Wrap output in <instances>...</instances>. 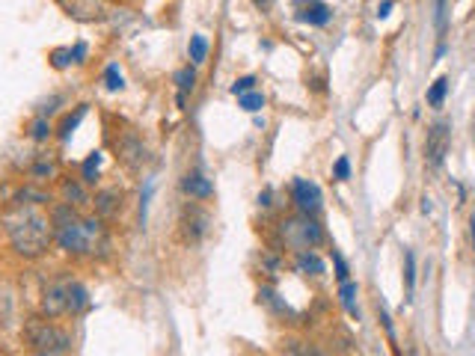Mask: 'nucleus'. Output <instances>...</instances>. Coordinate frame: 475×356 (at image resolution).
Returning a JSON list of instances; mask_svg holds the SVG:
<instances>
[{"mask_svg":"<svg viewBox=\"0 0 475 356\" xmlns=\"http://www.w3.org/2000/svg\"><path fill=\"white\" fill-rule=\"evenodd\" d=\"M83 116H86V104H80L75 113H68V116L63 119V125H60V140H63V142L71 140V134L78 131V125L83 122Z\"/></svg>","mask_w":475,"mask_h":356,"instance_id":"nucleus-17","label":"nucleus"},{"mask_svg":"<svg viewBox=\"0 0 475 356\" xmlns=\"http://www.w3.org/2000/svg\"><path fill=\"white\" fill-rule=\"evenodd\" d=\"M333 178H336V181H348V178H351V161L344 158V154H342V158L336 161V166H333Z\"/></svg>","mask_w":475,"mask_h":356,"instance_id":"nucleus-32","label":"nucleus"},{"mask_svg":"<svg viewBox=\"0 0 475 356\" xmlns=\"http://www.w3.org/2000/svg\"><path fill=\"white\" fill-rule=\"evenodd\" d=\"M253 90H255V78H253V75L238 78V80L232 83V95H243V92H253Z\"/></svg>","mask_w":475,"mask_h":356,"instance_id":"nucleus-33","label":"nucleus"},{"mask_svg":"<svg viewBox=\"0 0 475 356\" xmlns=\"http://www.w3.org/2000/svg\"><path fill=\"white\" fill-rule=\"evenodd\" d=\"M380 321H383V330H386V336H390V341H395V330H392V321H390V315L380 309Z\"/></svg>","mask_w":475,"mask_h":356,"instance_id":"nucleus-35","label":"nucleus"},{"mask_svg":"<svg viewBox=\"0 0 475 356\" xmlns=\"http://www.w3.org/2000/svg\"><path fill=\"white\" fill-rule=\"evenodd\" d=\"M122 199H125V190H119V188H104V190H98L95 199H92L95 214H98L102 220L113 217V214H119V211H122Z\"/></svg>","mask_w":475,"mask_h":356,"instance_id":"nucleus-11","label":"nucleus"},{"mask_svg":"<svg viewBox=\"0 0 475 356\" xmlns=\"http://www.w3.org/2000/svg\"><path fill=\"white\" fill-rule=\"evenodd\" d=\"M253 4H255V6H262V9H265V6L270 4V0H253Z\"/></svg>","mask_w":475,"mask_h":356,"instance_id":"nucleus-38","label":"nucleus"},{"mask_svg":"<svg viewBox=\"0 0 475 356\" xmlns=\"http://www.w3.org/2000/svg\"><path fill=\"white\" fill-rule=\"evenodd\" d=\"M42 312L48 318H60L68 312V279H56L48 282L45 291H42Z\"/></svg>","mask_w":475,"mask_h":356,"instance_id":"nucleus-6","label":"nucleus"},{"mask_svg":"<svg viewBox=\"0 0 475 356\" xmlns=\"http://www.w3.org/2000/svg\"><path fill=\"white\" fill-rule=\"evenodd\" d=\"M434 9H437V30H440V36L445 33V18H449V0H434Z\"/></svg>","mask_w":475,"mask_h":356,"instance_id":"nucleus-29","label":"nucleus"},{"mask_svg":"<svg viewBox=\"0 0 475 356\" xmlns=\"http://www.w3.org/2000/svg\"><path fill=\"white\" fill-rule=\"evenodd\" d=\"M176 87H179V92H181V95L193 92V87H196V71H193L191 66H184V68H179V71H176Z\"/></svg>","mask_w":475,"mask_h":356,"instance_id":"nucleus-22","label":"nucleus"},{"mask_svg":"<svg viewBox=\"0 0 475 356\" xmlns=\"http://www.w3.org/2000/svg\"><path fill=\"white\" fill-rule=\"evenodd\" d=\"M24 341L39 356H63L71 348V336L45 318H30L24 324Z\"/></svg>","mask_w":475,"mask_h":356,"instance_id":"nucleus-3","label":"nucleus"},{"mask_svg":"<svg viewBox=\"0 0 475 356\" xmlns=\"http://www.w3.org/2000/svg\"><path fill=\"white\" fill-rule=\"evenodd\" d=\"M71 63V48H56V51H51V66L56 68V71H63V68H68Z\"/></svg>","mask_w":475,"mask_h":356,"instance_id":"nucleus-27","label":"nucleus"},{"mask_svg":"<svg viewBox=\"0 0 475 356\" xmlns=\"http://www.w3.org/2000/svg\"><path fill=\"white\" fill-rule=\"evenodd\" d=\"M71 60H75V63H86V45H83V42H78V45L71 48Z\"/></svg>","mask_w":475,"mask_h":356,"instance_id":"nucleus-34","label":"nucleus"},{"mask_svg":"<svg viewBox=\"0 0 475 356\" xmlns=\"http://www.w3.org/2000/svg\"><path fill=\"white\" fill-rule=\"evenodd\" d=\"M187 54H191V60L193 63H205V56H208V39L205 36H191V45H187Z\"/></svg>","mask_w":475,"mask_h":356,"instance_id":"nucleus-21","label":"nucleus"},{"mask_svg":"<svg viewBox=\"0 0 475 356\" xmlns=\"http://www.w3.org/2000/svg\"><path fill=\"white\" fill-rule=\"evenodd\" d=\"M291 196H294V205L300 208L303 217H315V214L321 211V190H318V184H312L306 178H297L294 188H291Z\"/></svg>","mask_w":475,"mask_h":356,"instance_id":"nucleus-8","label":"nucleus"},{"mask_svg":"<svg viewBox=\"0 0 475 356\" xmlns=\"http://www.w3.org/2000/svg\"><path fill=\"white\" fill-rule=\"evenodd\" d=\"M16 202H18V205H45V202H51V196H48L45 190L24 188V190L16 193Z\"/></svg>","mask_w":475,"mask_h":356,"instance_id":"nucleus-18","label":"nucleus"},{"mask_svg":"<svg viewBox=\"0 0 475 356\" xmlns=\"http://www.w3.org/2000/svg\"><path fill=\"white\" fill-rule=\"evenodd\" d=\"M205 232H208V214L199 211L196 205H191L181 214V235H184V240H187V244H196Z\"/></svg>","mask_w":475,"mask_h":356,"instance_id":"nucleus-9","label":"nucleus"},{"mask_svg":"<svg viewBox=\"0 0 475 356\" xmlns=\"http://www.w3.org/2000/svg\"><path fill=\"white\" fill-rule=\"evenodd\" d=\"M152 188H155V184H152V181H146V188H143V196H140V226H146V214H149Z\"/></svg>","mask_w":475,"mask_h":356,"instance_id":"nucleus-31","label":"nucleus"},{"mask_svg":"<svg viewBox=\"0 0 475 356\" xmlns=\"http://www.w3.org/2000/svg\"><path fill=\"white\" fill-rule=\"evenodd\" d=\"M469 226H472V240H475V214H472V220H469Z\"/></svg>","mask_w":475,"mask_h":356,"instance_id":"nucleus-39","label":"nucleus"},{"mask_svg":"<svg viewBox=\"0 0 475 356\" xmlns=\"http://www.w3.org/2000/svg\"><path fill=\"white\" fill-rule=\"evenodd\" d=\"M4 232L9 238L12 250L24 259H36L48 250L51 238H54V223L45 217L36 205H16L9 214H4Z\"/></svg>","mask_w":475,"mask_h":356,"instance_id":"nucleus-2","label":"nucleus"},{"mask_svg":"<svg viewBox=\"0 0 475 356\" xmlns=\"http://www.w3.org/2000/svg\"><path fill=\"white\" fill-rule=\"evenodd\" d=\"M30 176L36 178V181H45V178H54L56 176V164L51 161V158H39L33 166H30Z\"/></svg>","mask_w":475,"mask_h":356,"instance_id":"nucleus-23","label":"nucleus"},{"mask_svg":"<svg viewBox=\"0 0 475 356\" xmlns=\"http://www.w3.org/2000/svg\"><path fill=\"white\" fill-rule=\"evenodd\" d=\"M339 297H342V306L348 309V315L356 318V282H342L339 285Z\"/></svg>","mask_w":475,"mask_h":356,"instance_id":"nucleus-19","label":"nucleus"},{"mask_svg":"<svg viewBox=\"0 0 475 356\" xmlns=\"http://www.w3.org/2000/svg\"><path fill=\"white\" fill-rule=\"evenodd\" d=\"M60 193H63V202H68V205H90L92 199H90V193H86V188H83V181H63V188H60Z\"/></svg>","mask_w":475,"mask_h":356,"instance_id":"nucleus-13","label":"nucleus"},{"mask_svg":"<svg viewBox=\"0 0 475 356\" xmlns=\"http://www.w3.org/2000/svg\"><path fill=\"white\" fill-rule=\"evenodd\" d=\"M445 92H449V78H437L434 83H431V90H428V104L431 107H443Z\"/></svg>","mask_w":475,"mask_h":356,"instance_id":"nucleus-20","label":"nucleus"},{"mask_svg":"<svg viewBox=\"0 0 475 356\" xmlns=\"http://www.w3.org/2000/svg\"><path fill=\"white\" fill-rule=\"evenodd\" d=\"M282 235H285V240H289L291 247H297V250H312V247H318L321 240H324V229H321V226L315 223L312 217L285 220V223H282Z\"/></svg>","mask_w":475,"mask_h":356,"instance_id":"nucleus-4","label":"nucleus"},{"mask_svg":"<svg viewBox=\"0 0 475 356\" xmlns=\"http://www.w3.org/2000/svg\"><path fill=\"white\" fill-rule=\"evenodd\" d=\"M238 104H241V110H247V113H258L265 107V95L262 92H243V95H238Z\"/></svg>","mask_w":475,"mask_h":356,"instance_id":"nucleus-24","label":"nucleus"},{"mask_svg":"<svg viewBox=\"0 0 475 356\" xmlns=\"http://www.w3.org/2000/svg\"><path fill=\"white\" fill-rule=\"evenodd\" d=\"M104 87H107L110 92H119V90L125 87V80H122V75H119V66H116V63H110V66L104 68Z\"/></svg>","mask_w":475,"mask_h":356,"instance_id":"nucleus-26","label":"nucleus"},{"mask_svg":"<svg viewBox=\"0 0 475 356\" xmlns=\"http://www.w3.org/2000/svg\"><path fill=\"white\" fill-rule=\"evenodd\" d=\"M54 223V240L60 244L63 252L71 255H95V250H107V232L102 217H86L80 220L75 205H56L51 214Z\"/></svg>","mask_w":475,"mask_h":356,"instance_id":"nucleus-1","label":"nucleus"},{"mask_svg":"<svg viewBox=\"0 0 475 356\" xmlns=\"http://www.w3.org/2000/svg\"><path fill=\"white\" fill-rule=\"evenodd\" d=\"M297 270H300V274H306V276H321L324 274V262L315 252L300 250L297 252Z\"/></svg>","mask_w":475,"mask_h":356,"instance_id":"nucleus-15","label":"nucleus"},{"mask_svg":"<svg viewBox=\"0 0 475 356\" xmlns=\"http://www.w3.org/2000/svg\"><path fill=\"white\" fill-rule=\"evenodd\" d=\"M297 21L303 24H312V27H324L330 18H333V9L321 0H300V9H297Z\"/></svg>","mask_w":475,"mask_h":356,"instance_id":"nucleus-10","label":"nucleus"},{"mask_svg":"<svg viewBox=\"0 0 475 356\" xmlns=\"http://www.w3.org/2000/svg\"><path fill=\"white\" fill-rule=\"evenodd\" d=\"M116 152H119V161H122L128 169H143V164L149 161L146 142H143L134 131H128V134L116 142Z\"/></svg>","mask_w":475,"mask_h":356,"instance_id":"nucleus-7","label":"nucleus"},{"mask_svg":"<svg viewBox=\"0 0 475 356\" xmlns=\"http://www.w3.org/2000/svg\"><path fill=\"white\" fill-rule=\"evenodd\" d=\"M86 306H90V291H86L80 282H68V312L66 315H80Z\"/></svg>","mask_w":475,"mask_h":356,"instance_id":"nucleus-14","label":"nucleus"},{"mask_svg":"<svg viewBox=\"0 0 475 356\" xmlns=\"http://www.w3.org/2000/svg\"><path fill=\"white\" fill-rule=\"evenodd\" d=\"M449 146H452V122H434L428 128V137H425V164L428 166H440L445 161V154H449Z\"/></svg>","mask_w":475,"mask_h":356,"instance_id":"nucleus-5","label":"nucleus"},{"mask_svg":"<svg viewBox=\"0 0 475 356\" xmlns=\"http://www.w3.org/2000/svg\"><path fill=\"white\" fill-rule=\"evenodd\" d=\"M390 9H392V0H383V4L378 6V18H386V16H390Z\"/></svg>","mask_w":475,"mask_h":356,"instance_id":"nucleus-36","label":"nucleus"},{"mask_svg":"<svg viewBox=\"0 0 475 356\" xmlns=\"http://www.w3.org/2000/svg\"><path fill=\"white\" fill-rule=\"evenodd\" d=\"M404 282H407V294H413V285H416V255L410 250L404 255Z\"/></svg>","mask_w":475,"mask_h":356,"instance_id":"nucleus-28","label":"nucleus"},{"mask_svg":"<svg viewBox=\"0 0 475 356\" xmlns=\"http://www.w3.org/2000/svg\"><path fill=\"white\" fill-rule=\"evenodd\" d=\"M333 267H336V279H339V285H342V282H348V276H351L348 262H344V259H342V252H336V250H333Z\"/></svg>","mask_w":475,"mask_h":356,"instance_id":"nucleus-30","label":"nucleus"},{"mask_svg":"<svg viewBox=\"0 0 475 356\" xmlns=\"http://www.w3.org/2000/svg\"><path fill=\"white\" fill-rule=\"evenodd\" d=\"M98 173H102V152H92L90 158L83 161V166H80V181L83 184H95Z\"/></svg>","mask_w":475,"mask_h":356,"instance_id":"nucleus-16","label":"nucleus"},{"mask_svg":"<svg viewBox=\"0 0 475 356\" xmlns=\"http://www.w3.org/2000/svg\"><path fill=\"white\" fill-rule=\"evenodd\" d=\"M51 131H54V128H51V122H48L45 116H36V119H33V125H30V140H36V142H45V140L51 137Z\"/></svg>","mask_w":475,"mask_h":356,"instance_id":"nucleus-25","label":"nucleus"},{"mask_svg":"<svg viewBox=\"0 0 475 356\" xmlns=\"http://www.w3.org/2000/svg\"><path fill=\"white\" fill-rule=\"evenodd\" d=\"M181 190L191 199H211L214 196V184L211 178H205L199 169H191V173L181 176Z\"/></svg>","mask_w":475,"mask_h":356,"instance_id":"nucleus-12","label":"nucleus"},{"mask_svg":"<svg viewBox=\"0 0 475 356\" xmlns=\"http://www.w3.org/2000/svg\"><path fill=\"white\" fill-rule=\"evenodd\" d=\"M258 202H262V205H265V208H267V205H270V193H267V190H265V193H262V196H258Z\"/></svg>","mask_w":475,"mask_h":356,"instance_id":"nucleus-37","label":"nucleus"}]
</instances>
